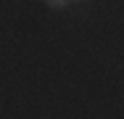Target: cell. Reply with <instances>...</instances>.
<instances>
[{
	"instance_id": "cell-1",
	"label": "cell",
	"mask_w": 124,
	"mask_h": 119,
	"mask_svg": "<svg viewBox=\"0 0 124 119\" xmlns=\"http://www.w3.org/2000/svg\"><path fill=\"white\" fill-rule=\"evenodd\" d=\"M45 3H48L50 8H66L69 5V0H45Z\"/></svg>"
}]
</instances>
